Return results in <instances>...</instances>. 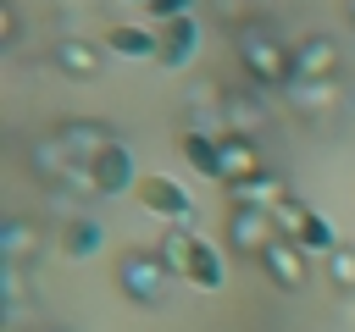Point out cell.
Masks as SVG:
<instances>
[{"mask_svg":"<svg viewBox=\"0 0 355 332\" xmlns=\"http://www.w3.org/2000/svg\"><path fill=\"white\" fill-rule=\"evenodd\" d=\"M50 66H61L67 77H100V66H105V50L94 44V39H55V50H50Z\"/></svg>","mask_w":355,"mask_h":332,"instance_id":"15","label":"cell"},{"mask_svg":"<svg viewBox=\"0 0 355 332\" xmlns=\"http://www.w3.org/2000/svg\"><path fill=\"white\" fill-rule=\"evenodd\" d=\"M327 282H333V288H355V249L338 243V249L327 255Z\"/></svg>","mask_w":355,"mask_h":332,"instance_id":"21","label":"cell"},{"mask_svg":"<svg viewBox=\"0 0 355 332\" xmlns=\"http://www.w3.org/2000/svg\"><path fill=\"white\" fill-rule=\"evenodd\" d=\"M144 17L161 28V22H178V17H194V0H150Z\"/></svg>","mask_w":355,"mask_h":332,"instance_id":"22","label":"cell"},{"mask_svg":"<svg viewBox=\"0 0 355 332\" xmlns=\"http://www.w3.org/2000/svg\"><path fill=\"white\" fill-rule=\"evenodd\" d=\"M272 238H277V221H272V210L233 199V210H227V243H233L239 255H255V260H261V249H266Z\"/></svg>","mask_w":355,"mask_h":332,"instance_id":"7","label":"cell"},{"mask_svg":"<svg viewBox=\"0 0 355 332\" xmlns=\"http://www.w3.org/2000/svg\"><path fill=\"white\" fill-rule=\"evenodd\" d=\"M161 260L178 282L200 288V293H216L222 288V249L211 238H200L194 227H166L161 232Z\"/></svg>","mask_w":355,"mask_h":332,"instance_id":"1","label":"cell"},{"mask_svg":"<svg viewBox=\"0 0 355 332\" xmlns=\"http://www.w3.org/2000/svg\"><path fill=\"white\" fill-rule=\"evenodd\" d=\"M178 155L205 177V183H222V133H205V127H183L178 133Z\"/></svg>","mask_w":355,"mask_h":332,"instance_id":"14","label":"cell"},{"mask_svg":"<svg viewBox=\"0 0 355 332\" xmlns=\"http://www.w3.org/2000/svg\"><path fill=\"white\" fill-rule=\"evenodd\" d=\"M55 138L67 144V155L78 160V166H89V160H100L111 144H116V133L105 127V122H61L55 127Z\"/></svg>","mask_w":355,"mask_h":332,"instance_id":"13","label":"cell"},{"mask_svg":"<svg viewBox=\"0 0 355 332\" xmlns=\"http://www.w3.org/2000/svg\"><path fill=\"white\" fill-rule=\"evenodd\" d=\"M116 288H122V299L155 310L166 299V288H172V271H166L161 249H122L116 255Z\"/></svg>","mask_w":355,"mask_h":332,"instance_id":"3","label":"cell"},{"mask_svg":"<svg viewBox=\"0 0 355 332\" xmlns=\"http://www.w3.org/2000/svg\"><path fill=\"white\" fill-rule=\"evenodd\" d=\"M294 243H300L305 255H322V260H327V255L338 249V227H333V221H327L322 210H305V221H300Z\"/></svg>","mask_w":355,"mask_h":332,"instance_id":"18","label":"cell"},{"mask_svg":"<svg viewBox=\"0 0 355 332\" xmlns=\"http://www.w3.org/2000/svg\"><path fill=\"white\" fill-rule=\"evenodd\" d=\"M239 66L250 72L255 89H288V83H294L288 50H283L261 22H239Z\"/></svg>","mask_w":355,"mask_h":332,"instance_id":"2","label":"cell"},{"mask_svg":"<svg viewBox=\"0 0 355 332\" xmlns=\"http://www.w3.org/2000/svg\"><path fill=\"white\" fill-rule=\"evenodd\" d=\"M216 111H222V133H233V138H255V133L266 127V100H261V94H244V89H222Z\"/></svg>","mask_w":355,"mask_h":332,"instance_id":"11","label":"cell"},{"mask_svg":"<svg viewBox=\"0 0 355 332\" xmlns=\"http://www.w3.org/2000/svg\"><path fill=\"white\" fill-rule=\"evenodd\" d=\"M266 177H272V166H266V155L255 149V138L222 133V188H227V194H244V188H255V183H266Z\"/></svg>","mask_w":355,"mask_h":332,"instance_id":"5","label":"cell"},{"mask_svg":"<svg viewBox=\"0 0 355 332\" xmlns=\"http://www.w3.org/2000/svg\"><path fill=\"white\" fill-rule=\"evenodd\" d=\"M344 11H349V22H355V0H344Z\"/></svg>","mask_w":355,"mask_h":332,"instance_id":"23","label":"cell"},{"mask_svg":"<svg viewBox=\"0 0 355 332\" xmlns=\"http://www.w3.org/2000/svg\"><path fill=\"white\" fill-rule=\"evenodd\" d=\"M39 332H55V326H39Z\"/></svg>","mask_w":355,"mask_h":332,"instance_id":"25","label":"cell"},{"mask_svg":"<svg viewBox=\"0 0 355 332\" xmlns=\"http://www.w3.org/2000/svg\"><path fill=\"white\" fill-rule=\"evenodd\" d=\"M128 6H150V0H128Z\"/></svg>","mask_w":355,"mask_h":332,"instance_id":"24","label":"cell"},{"mask_svg":"<svg viewBox=\"0 0 355 332\" xmlns=\"http://www.w3.org/2000/svg\"><path fill=\"white\" fill-rule=\"evenodd\" d=\"M155 33H161V50H155V66H166V72H183V66H194V55H200V22H194V17H178V22H161Z\"/></svg>","mask_w":355,"mask_h":332,"instance_id":"9","label":"cell"},{"mask_svg":"<svg viewBox=\"0 0 355 332\" xmlns=\"http://www.w3.org/2000/svg\"><path fill=\"white\" fill-rule=\"evenodd\" d=\"M33 243H39V232H33V221H22V216H11V221L0 227V249H6V266H22V260L33 255Z\"/></svg>","mask_w":355,"mask_h":332,"instance_id":"19","label":"cell"},{"mask_svg":"<svg viewBox=\"0 0 355 332\" xmlns=\"http://www.w3.org/2000/svg\"><path fill=\"white\" fill-rule=\"evenodd\" d=\"M100 50L105 55H122V61H155L161 33H155V22H105Z\"/></svg>","mask_w":355,"mask_h":332,"instance_id":"8","label":"cell"},{"mask_svg":"<svg viewBox=\"0 0 355 332\" xmlns=\"http://www.w3.org/2000/svg\"><path fill=\"white\" fill-rule=\"evenodd\" d=\"M89 177H94V194H100V199H111V194H133V183H139V172H133V149L116 138L100 160H89Z\"/></svg>","mask_w":355,"mask_h":332,"instance_id":"12","label":"cell"},{"mask_svg":"<svg viewBox=\"0 0 355 332\" xmlns=\"http://www.w3.org/2000/svg\"><path fill=\"white\" fill-rule=\"evenodd\" d=\"M283 94H288V100H294V105L311 116V111H327V105L338 100V83H311V77H294Z\"/></svg>","mask_w":355,"mask_h":332,"instance_id":"20","label":"cell"},{"mask_svg":"<svg viewBox=\"0 0 355 332\" xmlns=\"http://www.w3.org/2000/svg\"><path fill=\"white\" fill-rule=\"evenodd\" d=\"M288 61H294V77L333 83V72H338V44H333L327 33H305L300 44H288Z\"/></svg>","mask_w":355,"mask_h":332,"instance_id":"10","label":"cell"},{"mask_svg":"<svg viewBox=\"0 0 355 332\" xmlns=\"http://www.w3.org/2000/svg\"><path fill=\"white\" fill-rule=\"evenodd\" d=\"M133 205L150 210V216H161L166 227H189V221H194V194H189L178 177H166V172H139Z\"/></svg>","mask_w":355,"mask_h":332,"instance_id":"4","label":"cell"},{"mask_svg":"<svg viewBox=\"0 0 355 332\" xmlns=\"http://www.w3.org/2000/svg\"><path fill=\"white\" fill-rule=\"evenodd\" d=\"M100 243H105V227H100L94 216H72V221L61 227V255H67V260H94Z\"/></svg>","mask_w":355,"mask_h":332,"instance_id":"17","label":"cell"},{"mask_svg":"<svg viewBox=\"0 0 355 332\" xmlns=\"http://www.w3.org/2000/svg\"><path fill=\"white\" fill-rule=\"evenodd\" d=\"M72 166H78V160L67 155V144H61L55 133H50V138H33V144H28V172H33L39 183L61 188V183L72 177Z\"/></svg>","mask_w":355,"mask_h":332,"instance_id":"16","label":"cell"},{"mask_svg":"<svg viewBox=\"0 0 355 332\" xmlns=\"http://www.w3.org/2000/svg\"><path fill=\"white\" fill-rule=\"evenodd\" d=\"M255 266H261V271H266V282H272V288H283V293H300V288L311 282V255H305L294 238H283V232L261 249V260H255Z\"/></svg>","mask_w":355,"mask_h":332,"instance_id":"6","label":"cell"}]
</instances>
